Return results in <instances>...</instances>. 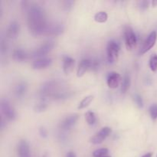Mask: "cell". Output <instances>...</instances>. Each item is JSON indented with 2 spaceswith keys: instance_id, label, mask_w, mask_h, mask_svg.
I'll use <instances>...</instances> for the list:
<instances>
[{
  "instance_id": "obj_1",
  "label": "cell",
  "mask_w": 157,
  "mask_h": 157,
  "mask_svg": "<svg viewBox=\"0 0 157 157\" xmlns=\"http://www.w3.org/2000/svg\"><path fill=\"white\" fill-rule=\"evenodd\" d=\"M26 10L28 27L30 33L34 36H40L45 34L48 24L46 20L44 8L38 4H31Z\"/></svg>"
},
{
  "instance_id": "obj_2",
  "label": "cell",
  "mask_w": 157,
  "mask_h": 157,
  "mask_svg": "<svg viewBox=\"0 0 157 157\" xmlns=\"http://www.w3.org/2000/svg\"><path fill=\"white\" fill-rule=\"evenodd\" d=\"M62 86V81H58V80H50V81L44 82L38 91V97L40 98V101H47L48 98L52 99L54 94L64 89Z\"/></svg>"
},
{
  "instance_id": "obj_3",
  "label": "cell",
  "mask_w": 157,
  "mask_h": 157,
  "mask_svg": "<svg viewBox=\"0 0 157 157\" xmlns=\"http://www.w3.org/2000/svg\"><path fill=\"white\" fill-rule=\"evenodd\" d=\"M55 46V42L52 41V40H48V41H44L42 44H41L39 47L37 48L35 50H34L32 52L30 55L31 58H37V59L38 58H44L45 55H47L49 52H51L53 50Z\"/></svg>"
},
{
  "instance_id": "obj_4",
  "label": "cell",
  "mask_w": 157,
  "mask_h": 157,
  "mask_svg": "<svg viewBox=\"0 0 157 157\" xmlns=\"http://www.w3.org/2000/svg\"><path fill=\"white\" fill-rule=\"evenodd\" d=\"M121 51V46L119 43L115 40H110L107 45V59L108 63L112 64L117 60L119 52Z\"/></svg>"
},
{
  "instance_id": "obj_5",
  "label": "cell",
  "mask_w": 157,
  "mask_h": 157,
  "mask_svg": "<svg viewBox=\"0 0 157 157\" xmlns=\"http://www.w3.org/2000/svg\"><path fill=\"white\" fill-rule=\"evenodd\" d=\"M0 109L6 120L11 121H15L16 118V113L9 100L6 98H2L0 101Z\"/></svg>"
},
{
  "instance_id": "obj_6",
  "label": "cell",
  "mask_w": 157,
  "mask_h": 157,
  "mask_svg": "<svg viewBox=\"0 0 157 157\" xmlns=\"http://www.w3.org/2000/svg\"><path fill=\"white\" fill-rule=\"evenodd\" d=\"M124 41L127 50H133L136 47L137 38L136 34L133 32V29L130 26H126L124 31Z\"/></svg>"
},
{
  "instance_id": "obj_7",
  "label": "cell",
  "mask_w": 157,
  "mask_h": 157,
  "mask_svg": "<svg viewBox=\"0 0 157 157\" xmlns=\"http://www.w3.org/2000/svg\"><path fill=\"white\" fill-rule=\"evenodd\" d=\"M112 130L110 127H104L101 128L94 136H92L90 138V143L94 145H98V144H101L104 140L107 139L111 133Z\"/></svg>"
},
{
  "instance_id": "obj_8",
  "label": "cell",
  "mask_w": 157,
  "mask_h": 157,
  "mask_svg": "<svg viewBox=\"0 0 157 157\" xmlns=\"http://www.w3.org/2000/svg\"><path fill=\"white\" fill-rule=\"evenodd\" d=\"M78 119H79V116L77 113H72V114L68 115L60 123V129L62 131L70 130L76 124Z\"/></svg>"
},
{
  "instance_id": "obj_9",
  "label": "cell",
  "mask_w": 157,
  "mask_h": 157,
  "mask_svg": "<svg viewBox=\"0 0 157 157\" xmlns=\"http://www.w3.org/2000/svg\"><path fill=\"white\" fill-rule=\"evenodd\" d=\"M157 39V33L155 31H153L150 35H148V37L147 38V39L144 41V44H143L142 48H140V55H143L144 54H146L147 52H148L153 46L155 45Z\"/></svg>"
},
{
  "instance_id": "obj_10",
  "label": "cell",
  "mask_w": 157,
  "mask_h": 157,
  "mask_svg": "<svg viewBox=\"0 0 157 157\" xmlns=\"http://www.w3.org/2000/svg\"><path fill=\"white\" fill-rule=\"evenodd\" d=\"M64 31V26L60 21H54L48 24L45 35L49 36H58L63 34Z\"/></svg>"
},
{
  "instance_id": "obj_11",
  "label": "cell",
  "mask_w": 157,
  "mask_h": 157,
  "mask_svg": "<svg viewBox=\"0 0 157 157\" xmlns=\"http://www.w3.org/2000/svg\"><path fill=\"white\" fill-rule=\"evenodd\" d=\"M28 90V84L26 81H21L17 83L13 88V94L17 99H21L25 95Z\"/></svg>"
},
{
  "instance_id": "obj_12",
  "label": "cell",
  "mask_w": 157,
  "mask_h": 157,
  "mask_svg": "<svg viewBox=\"0 0 157 157\" xmlns=\"http://www.w3.org/2000/svg\"><path fill=\"white\" fill-rule=\"evenodd\" d=\"M90 66H91V59L90 58H84L80 61L78 64V70H77V76L78 78H81L84 75L86 71L90 70Z\"/></svg>"
},
{
  "instance_id": "obj_13",
  "label": "cell",
  "mask_w": 157,
  "mask_h": 157,
  "mask_svg": "<svg viewBox=\"0 0 157 157\" xmlns=\"http://www.w3.org/2000/svg\"><path fill=\"white\" fill-rule=\"evenodd\" d=\"M20 26L16 21H11L6 30V36L10 39H15L19 33Z\"/></svg>"
},
{
  "instance_id": "obj_14",
  "label": "cell",
  "mask_w": 157,
  "mask_h": 157,
  "mask_svg": "<svg viewBox=\"0 0 157 157\" xmlns=\"http://www.w3.org/2000/svg\"><path fill=\"white\" fill-rule=\"evenodd\" d=\"M121 81V76L117 72H110L107 76V83L110 88L115 89L119 86Z\"/></svg>"
},
{
  "instance_id": "obj_15",
  "label": "cell",
  "mask_w": 157,
  "mask_h": 157,
  "mask_svg": "<svg viewBox=\"0 0 157 157\" xmlns=\"http://www.w3.org/2000/svg\"><path fill=\"white\" fill-rule=\"evenodd\" d=\"M18 157H31V150L29 143L25 140H21L18 145Z\"/></svg>"
},
{
  "instance_id": "obj_16",
  "label": "cell",
  "mask_w": 157,
  "mask_h": 157,
  "mask_svg": "<svg viewBox=\"0 0 157 157\" xmlns=\"http://www.w3.org/2000/svg\"><path fill=\"white\" fill-rule=\"evenodd\" d=\"M52 64V60L50 58H41L35 60L32 63V67L36 70L47 68Z\"/></svg>"
},
{
  "instance_id": "obj_17",
  "label": "cell",
  "mask_w": 157,
  "mask_h": 157,
  "mask_svg": "<svg viewBox=\"0 0 157 157\" xmlns=\"http://www.w3.org/2000/svg\"><path fill=\"white\" fill-rule=\"evenodd\" d=\"M63 71L65 75H69L73 71L75 67V61L74 58L68 55H64L63 57Z\"/></svg>"
},
{
  "instance_id": "obj_18",
  "label": "cell",
  "mask_w": 157,
  "mask_h": 157,
  "mask_svg": "<svg viewBox=\"0 0 157 157\" xmlns=\"http://www.w3.org/2000/svg\"><path fill=\"white\" fill-rule=\"evenodd\" d=\"M12 56L14 61H18V62H22V61H26L29 58L28 53L22 48L14 49Z\"/></svg>"
},
{
  "instance_id": "obj_19",
  "label": "cell",
  "mask_w": 157,
  "mask_h": 157,
  "mask_svg": "<svg viewBox=\"0 0 157 157\" xmlns=\"http://www.w3.org/2000/svg\"><path fill=\"white\" fill-rule=\"evenodd\" d=\"M72 95H73V92L71 91V90L63 89V90H60L58 93L54 94L52 96V99L55 100V101H63V100L68 99Z\"/></svg>"
},
{
  "instance_id": "obj_20",
  "label": "cell",
  "mask_w": 157,
  "mask_h": 157,
  "mask_svg": "<svg viewBox=\"0 0 157 157\" xmlns=\"http://www.w3.org/2000/svg\"><path fill=\"white\" fill-rule=\"evenodd\" d=\"M130 87V75L125 74L123 78L122 82H121V91L122 94L127 93V90H129Z\"/></svg>"
},
{
  "instance_id": "obj_21",
  "label": "cell",
  "mask_w": 157,
  "mask_h": 157,
  "mask_svg": "<svg viewBox=\"0 0 157 157\" xmlns=\"http://www.w3.org/2000/svg\"><path fill=\"white\" fill-rule=\"evenodd\" d=\"M108 15L105 11H100L94 15V21L98 23H104L107 21Z\"/></svg>"
},
{
  "instance_id": "obj_22",
  "label": "cell",
  "mask_w": 157,
  "mask_h": 157,
  "mask_svg": "<svg viewBox=\"0 0 157 157\" xmlns=\"http://www.w3.org/2000/svg\"><path fill=\"white\" fill-rule=\"evenodd\" d=\"M94 100V96L93 95H88V96L85 97L81 102L79 103L78 106V110H82V109L86 108L87 107H88L89 104L93 101Z\"/></svg>"
},
{
  "instance_id": "obj_23",
  "label": "cell",
  "mask_w": 157,
  "mask_h": 157,
  "mask_svg": "<svg viewBox=\"0 0 157 157\" xmlns=\"http://www.w3.org/2000/svg\"><path fill=\"white\" fill-rule=\"evenodd\" d=\"M85 120L87 121V124L90 126H93L96 124L97 118L96 115L94 112L92 111H87L85 113Z\"/></svg>"
},
{
  "instance_id": "obj_24",
  "label": "cell",
  "mask_w": 157,
  "mask_h": 157,
  "mask_svg": "<svg viewBox=\"0 0 157 157\" xmlns=\"http://www.w3.org/2000/svg\"><path fill=\"white\" fill-rule=\"evenodd\" d=\"M48 108V104L47 101H40L39 103L35 104V107H34V110L37 113H41V112L44 111L46 109Z\"/></svg>"
},
{
  "instance_id": "obj_25",
  "label": "cell",
  "mask_w": 157,
  "mask_h": 157,
  "mask_svg": "<svg viewBox=\"0 0 157 157\" xmlns=\"http://www.w3.org/2000/svg\"><path fill=\"white\" fill-rule=\"evenodd\" d=\"M109 150L107 148H101L94 150L93 152L94 157H104L106 156H108Z\"/></svg>"
},
{
  "instance_id": "obj_26",
  "label": "cell",
  "mask_w": 157,
  "mask_h": 157,
  "mask_svg": "<svg viewBox=\"0 0 157 157\" xmlns=\"http://www.w3.org/2000/svg\"><path fill=\"white\" fill-rule=\"evenodd\" d=\"M150 70L153 72H156L157 71V55L156 54H153L150 58Z\"/></svg>"
},
{
  "instance_id": "obj_27",
  "label": "cell",
  "mask_w": 157,
  "mask_h": 157,
  "mask_svg": "<svg viewBox=\"0 0 157 157\" xmlns=\"http://www.w3.org/2000/svg\"><path fill=\"white\" fill-rule=\"evenodd\" d=\"M133 100H134V102L136 103V106L139 108H143L144 107V101H143V98L140 95L138 94H135L133 95Z\"/></svg>"
},
{
  "instance_id": "obj_28",
  "label": "cell",
  "mask_w": 157,
  "mask_h": 157,
  "mask_svg": "<svg viewBox=\"0 0 157 157\" xmlns=\"http://www.w3.org/2000/svg\"><path fill=\"white\" fill-rule=\"evenodd\" d=\"M8 51V43L6 39L1 40V44H0V52H1L2 56H4Z\"/></svg>"
},
{
  "instance_id": "obj_29",
  "label": "cell",
  "mask_w": 157,
  "mask_h": 157,
  "mask_svg": "<svg viewBox=\"0 0 157 157\" xmlns=\"http://www.w3.org/2000/svg\"><path fill=\"white\" fill-rule=\"evenodd\" d=\"M149 111H150V117H151L152 120L155 121L157 119V104H154L153 105L150 106V109H149Z\"/></svg>"
},
{
  "instance_id": "obj_30",
  "label": "cell",
  "mask_w": 157,
  "mask_h": 157,
  "mask_svg": "<svg viewBox=\"0 0 157 157\" xmlns=\"http://www.w3.org/2000/svg\"><path fill=\"white\" fill-rule=\"evenodd\" d=\"M149 5H150V2L147 1V0H143V1L138 2L137 6L141 11H144L146 9H148Z\"/></svg>"
},
{
  "instance_id": "obj_31",
  "label": "cell",
  "mask_w": 157,
  "mask_h": 157,
  "mask_svg": "<svg viewBox=\"0 0 157 157\" xmlns=\"http://www.w3.org/2000/svg\"><path fill=\"white\" fill-rule=\"evenodd\" d=\"M75 2L73 1H64L63 2L62 8L64 11H70L73 8Z\"/></svg>"
},
{
  "instance_id": "obj_32",
  "label": "cell",
  "mask_w": 157,
  "mask_h": 157,
  "mask_svg": "<svg viewBox=\"0 0 157 157\" xmlns=\"http://www.w3.org/2000/svg\"><path fill=\"white\" fill-rule=\"evenodd\" d=\"M100 67V61L97 59H91V66H90V70L97 71L98 70Z\"/></svg>"
},
{
  "instance_id": "obj_33",
  "label": "cell",
  "mask_w": 157,
  "mask_h": 157,
  "mask_svg": "<svg viewBox=\"0 0 157 157\" xmlns=\"http://www.w3.org/2000/svg\"><path fill=\"white\" fill-rule=\"evenodd\" d=\"M38 132H39V134L41 137L43 138L48 137V131L44 127H39V129H38Z\"/></svg>"
},
{
  "instance_id": "obj_34",
  "label": "cell",
  "mask_w": 157,
  "mask_h": 157,
  "mask_svg": "<svg viewBox=\"0 0 157 157\" xmlns=\"http://www.w3.org/2000/svg\"><path fill=\"white\" fill-rule=\"evenodd\" d=\"M65 157H77V155L75 152L70 151V152H67Z\"/></svg>"
},
{
  "instance_id": "obj_35",
  "label": "cell",
  "mask_w": 157,
  "mask_h": 157,
  "mask_svg": "<svg viewBox=\"0 0 157 157\" xmlns=\"http://www.w3.org/2000/svg\"><path fill=\"white\" fill-rule=\"evenodd\" d=\"M152 156H153V153H146V154L144 155L142 157H152Z\"/></svg>"
},
{
  "instance_id": "obj_36",
  "label": "cell",
  "mask_w": 157,
  "mask_h": 157,
  "mask_svg": "<svg viewBox=\"0 0 157 157\" xmlns=\"http://www.w3.org/2000/svg\"><path fill=\"white\" fill-rule=\"evenodd\" d=\"M152 4H153V6H157V1H153L152 2Z\"/></svg>"
},
{
  "instance_id": "obj_37",
  "label": "cell",
  "mask_w": 157,
  "mask_h": 157,
  "mask_svg": "<svg viewBox=\"0 0 157 157\" xmlns=\"http://www.w3.org/2000/svg\"><path fill=\"white\" fill-rule=\"evenodd\" d=\"M42 157H48V156L47 153H44V154L42 156Z\"/></svg>"
},
{
  "instance_id": "obj_38",
  "label": "cell",
  "mask_w": 157,
  "mask_h": 157,
  "mask_svg": "<svg viewBox=\"0 0 157 157\" xmlns=\"http://www.w3.org/2000/svg\"><path fill=\"white\" fill-rule=\"evenodd\" d=\"M104 157H111V156H104Z\"/></svg>"
},
{
  "instance_id": "obj_39",
  "label": "cell",
  "mask_w": 157,
  "mask_h": 157,
  "mask_svg": "<svg viewBox=\"0 0 157 157\" xmlns=\"http://www.w3.org/2000/svg\"><path fill=\"white\" fill-rule=\"evenodd\" d=\"M156 157H157V155H156Z\"/></svg>"
}]
</instances>
